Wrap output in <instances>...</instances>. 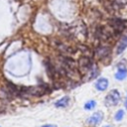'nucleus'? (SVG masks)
I'll use <instances>...</instances> for the list:
<instances>
[{"instance_id": "f257e3e1", "label": "nucleus", "mask_w": 127, "mask_h": 127, "mask_svg": "<svg viewBox=\"0 0 127 127\" xmlns=\"http://www.w3.org/2000/svg\"><path fill=\"white\" fill-rule=\"evenodd\" d=\"M108 25L113 34L120 35L124 30L127 29V20L121 18H110L108 20Z\"/></svg>"}, {"instance_id": "f03ea898", "label": "nucleus", "mask_w": 127, "mask_h": 127, "mask_svg": "<svg viewBox=\"0 0 127 127\" xmlns=\"http://www.w3.org/2000/svg\"><path fill=\"white\" fill-rule=\"evenodd\" d=\"M120 101V93L117 89H112L106 96H105V105L110 107V106H115L119 103Z\"/></svg>"}, {"instance_id": "7ed1b4c3", "label": "nucleus", "mask_w": 127, "mask_h": 127, "mask_svg": "<svg viewBox=\"0 0 127 127\" xmlns=\"http://www.w3.org/2000/svg\"><path fill=\"white\" fill-rule=\"evenodd\" d=\"M94 37L100 41H108L109 39L112 38V31L109 32L104 27H98L95 30V36Z\"/></svg>"}, {"instance_id": "20e7f679", "label": "nucleus", "mask_w": 127, "mask_h": 127, "mask_svg": "<svg viewBox=\"0 0 127 127\" xmlns=\"http://www.w3.org/2000/svg\"><path fill=\"white\" fill-rule=\"evenodd\" d=\"M110 52H111V49H110L108 46H103V45H101V46H98V47L95 49L94 54H95V56H96L98 59L102 60V59H106V58L110 55Z\"/></svg>"}, {"instance_id": "39448f33", "label": "nucleus", "mask_w": 127, "mask_h": 127, "mask_svg": "<svg viewBox=\"0 0 127 127\" xmlns=\"http://www.w3.org/2000/svg\"><path fill=\"white\" fill-rule=\"evenodd\" d=\"M78 65H79V68H80V69H84V70H88V71L93 67L92 62H91L90 58L87 57V56L82 57V58L78 61Z\"/></svg>"}, {"instance_id": "423d86ee", "label": "nucleus", "mask_w": 127, "mask_h": 127, "mask_svg": "<svg viewBox=\"0 0 127 127\" xmlns=\"http://www.w3.org/2000/svg\"><path fill=\"white\" fill-rule=\"evenodd\" d=\"M103 119V113L101 111H97L95 113H93L87 120L86 122L89 124V125H98Z\"/></svg>"}, {"instance_id": "0eeeda50", "label": "nucleus", "mask_w": 127, "mask_h": 127, "mask_svg": "<svg viewBox=\"0 0 127 127\" xmlns=\"http://www.w3.org/2000/svg\"><path fill=\"white\" fill-rule=\"evenodd\" d=\"M95 87L99 91H104L108 87V79L105 77H100L95 82Z\"/></svg>"}, {"instance_id": "6e6552de", "label": "nucleus", "mask_w": 127, "mask_h": 127, "mask_svg": "<svg viewBox=\"0 0 127 127\" xmlns=\"http://www.w3.org/2000/svg\"><path fill=\"white\" fill-rule=\"evenodd\" d=\"M127 48V36H124L118 43V46H117V50H116V53L117 55L119 54H122L125 49Z\"/></svg>"}, {"instance_id": "1a4fd4ad", "label": "nucleus", "mask_w": 127, "mask_h": 127, "mask_svg": "<svg viewBox=\"0 0 127 127\" xmlns=\"http://www.w3.org/2000/svg\"><path fill=\"white\" fill-rule=\"evenodd\" d=\"M69 97L68 96H64L62 98H60L58 101H56L55 103V106L58 107V108H64V107H66L69 103Z\"/></svg>"}, {"instance_id": "9d476101", "label": "nucleus", "mask_w": 127, "mask_h": 127, "mask_svg": "<svg viewBox=\"0 0 127 127\" xmlns=\"http://www.w3.org/2000/svg\"><path fill=\"white\" fill-rule=\"evenodd\" d=\"M127 76V68L125 66H121L118 68L117 72L115 73V78L118 80H123Z\"/></svg>"}, {"instance_id": "9b49d317", "label": "nucleus", "mask_w": 127, "mask_h": 127, "mask_svg": "<svg viewBox=\"0 0 127 127\" xmlns=\"http://www.w3.org/2000/svg\"><path fill=\"white\" fill-rule=\"evenodd\" d=\"M95 105H96V102H95L94 100H89V101H87V102L84 104V109H86V110H91V109H93V108L95 107Z\"/></svg>"}, {"instance_id": "f8f14e48", "label": "nucleus", "mask_w": 127, "mask_h": 127, "mask_svg": "<svg viewBox=\"0 0 127 127\" xmlns=\"http://www.w3.org/2000/svg\"><path fill=\"white\" fill-rule=\"evenodd\" d=\"M124 117V111L123 110H118L117 112H116V114H115V116H114V118H115V120L116 121H120V120H122V118Z\"/></svg>"}, {"instance_id": "ddd939ff", "label": "nucleus", "mask_w": 127, "mask_h": 127, "mask_svg": "<svg viewBox=\"0 0 127 127\" xmlns=\"http://www.w3.org/2000/svg\"><path fill=\"white\" fill-rule=\"evenodd\" d=\"M42 127H58L57 125H53V124H47V125H44Z\"/></svg>"}, {"instance_id": "4468645a", "label": "nucleus", "mask_w": 127, "mask_h": 127, "mask_svg": "<svg viewBox=\"0 0 127 127\" xmlns=\"http://www.w3.org/2000/svg\"><path fill=\"white\" fill-rule=\"evenodd\" d=\"M125 107H126V110H127V96H126V100H125Z\"/></svg>"}, {"instance_id": "2eb2a0df", "label": "nucleus", "mask_w": 127, "mask_h": 127, "mask_svg": "<svg viewBox=\"0 0 127 127\" xmlns=\"http://www.w3.org/2000/svg\"><path fill=\"white\" fill-rule=\"evenodd\" d=\"M104 127H110V126H104Z\"/></svg>"}]
</instances>
